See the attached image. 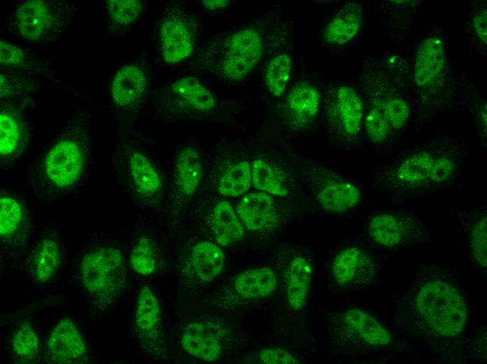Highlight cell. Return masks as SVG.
<instances>
[{
	"label": "cell",
	"mask_w": 487,
	"mask_h": 364,
	"mask_svg": "<svg viewBox=\"0 0 487 364\" xmlns=\"http://www.w3.org/2000/svg\"><path fill=\"white\" fill-rule=\"evenodd\" d=\"M129 168L135 186L142 194L151 195L161 190L162 179L144 155L138 151L133 152L129 157Z\"/></svg>",
	"instance_id": "cell-27"
},
{
	"label": "cell",
	"mask_w": 487,
	"mask_h": 364,
	"mask_svg": "<svg viewBox=\"0 0 487 364\" xmlns=\"http://www.w3.org/2000/svg\"><path fill=\"white\" fill-rule=\"evenodd\" d=\"M24 211L20 203L13 197L1 196L0 199V235L9 238L18 232L24 221Z\"/></svg>",
	"instance_id": "cell-33"
},
{
	"label": "cell",
	"mask_w": 487,
	"mask_h": 364,
	"mask_svg": "<svg viewBox=\"0 0 487 364\" xmlns=\"http://www.w3.org/2000/svg\"><path fill=\"white\" fill-rule=\"evenodd\" d=\"M445 68L443 42L437 37L424 39L418 46L415 63L414 77L421 88L432 87L442 76Z\"/></svg>",
	"instance_id": "cell-14"
},
{
	"label": "cell",
	"mask_w": 487,
	"mask_h": 364,
	"mask_svg": "<svg viewBox=\"0 0 487 364\" xmlns=\"http://www.w3.org/2000/svg\"><path fill=\"white\" fill-rule=\"evenodd\" d=\"M320 94L317 89L306 82L296 83L288 92L285 102V118L295 129L309 125L319 108Z\"/></svg>",
	"instance_id": "cell-13"
},
{
	"label": "cell",
	"mask_w": 487,
	"mask_h": 364,
	"mask_svg": "<svg viewBox=\"0 0 487 364\" xmlns=\"http://www.w3.org/2000/svg\"><path fill=\"white\" fill-rule=\"evenodd\" d=\"M259 359L265 364H297L299 362L288 351L281 348H266L260 351Z\"/></svg>",
	"instance_id": "cell-40"
},
{
	"label": "cell",
	"mask_w": 487,
	"mask_h": 364,
	"mask_svg": "<svg viewBox=\"0 0 487 364\" xmlns=\"http://www.w3.org/2000/svg\"><path fill=\"white\" fill-rule=\"evenodd\" d=\"M161 308L154 291L143 286L139 293L134 326L136 334L146 345L156 342L160 334Z\"/></svg>",
	"instance_id": "cell-15"
},
{
	"label": "cell",
	"mask_w": 487,
	"mask_h": 364,
	"mask_svg": "<svg viewBox=\"0 0 487 364\" xmlns=\"http://www.w3.org/2000/svg\"><path fill=\"white\" fill-rule=\"evenodd\" d=\"M312 266L303 257H296L289 263L285 273V293L290 309L298 311L306 304L309 293Z\"/></svg>",
	"instance_id": "cell-17"
},
{
	"label": "cell",
	"mask_w": 487,
	"mask_h": 364,
	"mask_svg": "<svg viewBox=\"0 0 487 364\" xmlns=\"http://www.w3.org/2000/svg\"><path fill=\"white\" fill-rule=\"evenodd\" d=\"M171 90L183 102L199 111L209 112L215 107L214 96L195 78H178L171 85Z\"/></svg>",
	"instance_id": "cell-26"
},
{
	"label": "cell",
	"mask_w": 487,
	"mask_h": 364,
	"mask_svg": "<svg viewBox=\"0 0 487 364\" xmlns=\"http://www.w3.org/2000/svg\"><path fill=\"white\" fill-rule=\"evenodd\" d=\"M175 183L186 197L197 190L202 177L203 166L199 152L194 148H183L178 154L174 169Z\"/></svg>",
	"instance_id": "cell-21"
},
{
	"label": "cell",
	"mask_w": 487,
	"mask_h": 364,
	"mask_svg": "<svg viewBox=\"0 0 487 364\" xmlns=\"http://www.w3.org/2000/svg\"><path fill=\"white\" fill-rule=\"evenodd\" d=\"M335 334L341 340L369 348H381L391 343L393 337L374 316L359 309L342 311L333 322Z\"/></svg>",
	"instance_id": "cell-3"
},
{
	"label": "cell",
	"mask_w": 487,
	"mask_h": 364,
	"mask_svg": "<svg viewBox=\"0 0 487 364\" xmlns=\"http://www.w3.org/2000/svg\"><path fill=\"white\" fill-rule=\"evenodd\" d=\"M211 231L220 246H230L242 238L244 228L229 202H218L211 217Z\"/></svg>",
	"instance_id": "cell-23"
},
{
	"label": "cell",
	"mask_w": 487,
	"mask_h": 364,
	"mask_svg": "<svg viewBox=\"0 0 487 364\" xmlns=\"http://www.w3.org/2000/svg\"><path fill=\"white\" fill-rule=\"evenodd\" d=\"M368 232L379 245L393 248L417 238L419 227L409 216L395 213H381L369 220Z\"/></svg>",
	"instance_id": "cell-10"
},
{
	"label": "cell",
	"mask_w": 487,
	"mask_h": 364,
	"mask_svg": "<svg viewBox=\"0 0 487 364\" xmlns=\"http://www.w3.org/2000/svg\"><path fill=\"white\" fill-rule=\"evenodd\" d=\"M486 10H480L473 18V27L481 41L486 43L487 38V18Z\"/></svg>",
	"instance_id": "cell-43"
},
{
	"label": "cell",
	"mask_w": 487,
	"mask_h": 364,
	"mask_svg": "<svg viewBox=\"0 0 487 364\" xmlns=\"http://www.w3.org/2000/svg\"><path fill=\"white\" fill-rule=\"evenodd\" d=\"M365 127L369 138L374 143L384 141L393 130L380 106H375L369 110Z\"/></svg>",
	"instance_id": "cell-38"
},
{
	"label": "cell",
	"mask_w": 487,
	"mask_h": 364,
	"mask_svg": "<svg viewBox=\"0 0 487 364\" xmlns=\"http://www.w3.org/2000/svg\"><path fill=\"white\" fill-rule=\"evenodd\" d=\"M129 265L132 270L141 276H148L157 270V256L150 239L139 237L135 241L129 254Z\"/></svg>",
	"instance_id": "cell-29"
},
{
	"label": "cell",
	"mask_w": 487,
	"mask_h": 364,
	"mask_svg": "<svg viewBox=\"0 0 487 364\" xmlns=\"http://www.w3.org/2000/svg\"><path fill=\"white\" fill-rule=\"evenodd\" d=\"M146 87V78L143 71L136 65H126L113 79V100L121 107L131 106L143 95Z\"/></svg>",
	"instance_id": "cell-18"
},
{
	"label": "cell",
	"mask_w": 487,
	"mask_h": 364,
	"mask_svg": "<svg viewBox=\"0 0 487 364\" xmlns=\"http://www.w3.org/2000/svg\"><path fill=\"white\" fill-rule=\"evenodd\" d=\"M125 266L121 251L115 247H97L85 254L80 265V277L97 304L108 307L122 293L127 284Z\"/></svg>",
	"instance_id": "cell-2"
},
{
	"label": "cell",
	"mask_w": 487,
	"mask_h": 364,
	"mask_svg": "<svg viewBox=\"0 0 487 364\" xmlns=\"http://www.w3.org/2000/svg\"><path fill=\"white\" fill-rule=\"evenodd\" d=\"M10 349L20 362H31L38 356L39 340L28 323H22L15 331L10 340Z\"/></svg>",
	"instance_id": "cell-30"
},
{
	"label": "cell",
	"mask_w": 487,
	"mask_h": 364,
	"mask_svg": "<svg viewBox=\"0 0 487 364\" xmlns=\"http://www.w3.org/2000/svg\"><path fill=\"white\" fill-rule=\"evenodd\" d=\"M52 21L46 2L28 0L16 10V27L21 36L29 41L41 38L48 30Z\"/></svg>",
	"instance_id": "cell-16"
},
{
	"label": "cell",
	"mask_w": 487,
	"mask_h": 364,
	"mask_svg": "<svg viewBox=\"0 0 487 364\" xmlns=\"http://www.w3.org/2000/svg\"><path fill=\"white\" fill-rule=\"evenodd\" d=\"M486 238V216L482 215L472 225L470 242L475 262L485 272L487 266Z\"/></svg>",
	"instance_id": "cell-37"
},
{
	"label": "cell",
	"mask_w": 487,
	"mask_h": 364,
	"mask_svg": "<svg viewBox=\"0 0 487 364\" xmlns=\"http://www.w3.org/2000/svg\"><path fill=\"white\" fill-rule=\"evenodd\" d=\"M181 344L190 355L207 362L217 360L223 351L222 339L216 328L192 322L184 328Z\"/></svg>",
	"instance_id": "cell-12"
},
{
	"label": "cell",
	"mask_w": 487,
	"mask_h": 364,
	"mask_svg": "<svg viewBox=\"0 0 487 364\" xmlns=\"http://www.w3.org/2000/svg\"><path fill=\"white\" fill-rule=\"evenodd\" d=\"M393 130L402 128L407 122L409 109L407 102L401 98L389 99L380 105Z\"/></svg>",
	"instance_id": "cell-39"
},
{
	"label": "cell",
	"mask_w": 487,
	"mask_h": 364,
	"mask_svg": "<svg viewBox=\"0 0 487 364\" xmlns=\"http://www.w3.org/2000/svg\"><path fill=\"white\" fill-rule=\"evenodd\" d=\"M24 59L21 49L5 41L0 42V62L6 66H18Z\"/></svg>",
	"instance_id": "cell-42"
},
{
	"label": "cell",
	"mask_w": 487,
	"mask_h": 364,
	"mask_svg": "<svg viewBox=\"0 0 487 364\" xmlns=\"http://www.w3.org/2000/svg\"><path fill=\"white\" fill-rule=\"evenodd\" d=\"M195 32V24L186 15H168L160 31V49L164 60L175 64L188 57L193 52Z\"/></svg>",
	"instance_id": "cell-7"
},
{
	"label": "cell",
	"mask_w": 487,
	"mask_h": 364,
	"mask_svg": "<svg viewBox=\"0 0 487 364\" xmlns=\"http://www.w3.org/2000/svg\"><path fill=\"white\" fill-rule=\"evenodd\" d=\"M62 262V252L56 240L46 237L41 239L33 250L29 270L37 282L45 283L57 273Z\"/></svg>",
	"instance_id": "cell-20"
},
{
	"label": "cell",
	"mask_w": 487,
	"mask_h": 364,
	"mask_svg": "<svg viewBox=\"0 0 487 364\" xmlns=\"http://www.w3.org/2000/svg\"><path fill=\"white\" fill-rule=\"evenodd\" d=\"M251 183V165L241 161L224 172L218 183V190L224 196L239 197L248 192Z\"/></svg>",
	"instance_id": "cell-28"
},
{
	"label": "cell",
	"mask_w": 487,
	"mask_h": 364,
	"mask_svg": "<svg viewBox=\"0 0 487 364\" xmlns=\"http://www.w3.org/2000/svg\"><path fill=\"white\" fill-rule=\"evenodd\" d=\"M433 161L432 155L428 152L412 155L397 169L396 177L409 183L425 181L430 176Z\"/></svg>",
	"instance_id": "cell-31"
},
{
	"label": "cell",
	"mask_w": 487,
	"mask_h": 364,
	"mask_svg": "<svg viewBox=\"0 0 487 364\" xmlns=\"http://www.w3.org/2000/svg\"><path fill=\"white\" fill-rule=\"evenodd\" d=\"M106 2L111 18L118 24L132 23L142 12L140 0H108Z\"/></svg>",
	"instance_id": "cell-36"
},
{
	"label": "cell",
	"mask_w": 487,
	"mask_h": 364,
	"mask_svg": "<svg viewBox=\"0 0 487 364\" xmlns=\"http://www.w3.org/2000/svg\"><path fill=\"white\" fill-rule=\"evenodd\" d=\"M84 166L80 147L69 139L55 144L48 152L43 163L46 177L59 188L69 187L77 182Z\"/></svg>",
	"instance_id": "cell-5"
},
{
	"label": "cell",
	"mask_w": 487,
	"mask_h": 364,
	"mask_svg": "<svg viewBox=\"0 0 487 364\" xmlns=\"http://www.w3.org/2000/svg\"><path fill=\"white\" fill-rule=\"evenodd\" d=\"M46 350L50 360L59 364L78 363L87 353L80 330L68 317L60 320L50 332Z\"/></svg>",
	"instance_id": "cell-9"
},
{
	"label": "cell",
	"mask_w": 487,
	"mask_h": 364,
	"mask_svg": "<svg viewBox=\"0 0 487 364\" xmlns=\"http://www.w3.org/2000/svg\"><path fill=\"white\" fill-rule=\"evenodd\" d=\"M406 312L420 331L438 340L458 338L467 321L460 290L449 278L436 272L417 282L406 302Z\"/></svg>",
	"instance_id": "cell-1"
},
{
	"label": "cell",
	"mask_w": 487,
	"mask_h": 364,
	"mask_svg": "<svg viewBox=\"0 0 487 364\" xmlns=\"http://www.w3.org/2000/svg\"><path fill=\"white\" fill-rule=\"evenodd\" d=\"M22 132L18 120L13 115L2 112L0 115V153L5 156L18 147Z\"/></svg>",
	"instance_id": "cell-35"
},
{
	"label": "cell",
	"mask_w": 487,
	"mask_h": 364,
	"mask_svg": "<svg viewBox=\"0 0 487 364\" xmlns=\"http://www.w3.org/2000/svg\"><path fill=\"white\" fill-rule=\"evenodd\" d=\"M317 200L327 211L344 212L359 202L360 192L356 186L347 181H333L321 188Z\"/></svg>",
	"instance_id": "cell-25"
},
{
	"label": "cell",
	"mask_w": 487,
	"mask_h": 364,
	"mask_svg": "<svg viewBox=\"0 0 487 364\" xmlns=\"http://www.w3.org/2000/svg\"><path fill=\"white\" fill-rule=\"evenodd\" d=\"M251 176L255 189L279 197H284L288 194L274 170L265 161L255 160L253 162Z\"/></svg>",
	"instance_id": "cell-32"
},
{
	"label": "cell",
	"mask_w": 487,
	"mask_h": 364,
	"mask_svg": "<svg viewBox=\"0 0 487 364\" xmlns=\"http://www.w3.org/2000/svg\"><path fill=\"white\" fill-rule=\"evenodd\" d=\"M292 62L286 54H281L271 60L266 71V83L269 92L281 97L285 92L290 74Z\"/></svg>",
	"instance_id": "cell-34"
},
{
	"label": "cell",
	"mask_w": 487,
	"mask_h": 364,
	"mask_svg": "<svg viewBox=\"0 0 487 364\" xmlns=\"http://www.w3.org/2000/svg\"><path fill=\"white\" fill-rule=\"evenodd\" d=\"M262 52V37L256 29L246 28L235 32L225 46L220 64L223 75L231 80H242L257 65Z\"/></svg>",
	"instance_id": "cell-4"
},
{
	"label": "cell",
	"mask_w": 487,
	"mask_h": 364,
	"mask_svg": "<svg viewBox=\"0 0 487 364\" xmlns=\"http://www.w3.org/2000/svg\"><path fill=\"white\" fill-rule=\"evenodd\" d=\"M236 211L241 223L252 232L271 230L278 220L273 197L264 192L246 195L238 203Z\"/></svg>",
	"instance_id": "cell-11"
},
{
	"label": "cell",
	"mask_w": 487,
	"mask_h": 364,
	"mask_svg": "<svg viewBox=\"0 0 487 364\" xmlns=\"http://www.w3.org/2000/svg\"><path fill=\"white\" fill-rule=\"evenodd\" d=\"M326 115L337 134L347 138L355 136L360 130L363 115L360 96L350 87L336 88L328 97Z\"/></svg>",
	"instance_id": "cell-6"
},
{
	"label": "cell",
	"mask_w": 487,
	"mask_h": 364,
	"mask_svg": "<svg viewBox=\"0 0 487 364\" xmlns=\"http://www.w3.org/2000/svg\"><path fill=\"white\" fill-rule=\"evenodd\" d=\"M456 169V164L449 158L440 157L434 160L429 178L433 182L439 183L449 179Z\"/></svg>",
	"instance_id": "cell-41"
},
{
	"label": "cell",
	"mask_w": 487,
	"mask_h": 364,
	"mask_svg": "<svg viewBox=\"0 0 487 364\" xmlns=\"http://www.w3.org/2000/svg\"><path fill=\"white\" fill-rule=\"evenodd\" d=\"M361 23V7L356 3H348L340 9L326 26L325 39L332 44L343 45L358 33Z\"/></svg>",
	"instance_id": "cell-22"
},
{
	"label": "cell",
	"mask_w": 487,
	"mask_h": 364,
	"mask_svg": "<svg viewBox=\"0 0 487 364\" xmlns=\"http://www.w3.org/2000/svg\"><path fill=\"white\" fill-rule=\"evenodd\" d=\"M377 265L362 248L348 247L339 251L331 265L334 281L341 287L355 288L369 284L375 278Z\"/></svg>",
	"instance_id": "cell-8"
},
{
	"label": "cell",
	"mask_w": 487,
	"mask_h": 364,
	"mask_svg": "<svg viewBox=\"0 0 487 364\" xmlns=\"http://www.w3.org/2000/svg\"><path fill=\"white\" fill-rule=\"evenodd\" d=\"M225 255L219 246L209 241L196 243L190 253V264L196 277L209 282L223 270Z\"/></svg>",
	"instance_id": "cell-24"
},
{
	"label": "cell",
	"mask_w": 487,
	"mask_h": 364,
	"mask_svg": "<svg viewBox=\"0 0 487 364\" xmlns=\"http://www.w3.org/2000/svg\"><path fill=\"white\" fill-rule=\"evenodd\" d=\"M204 6L209 10H216L226 7L230 1L227 0H204Z\"/></svg>",
	"instance_id": "cell-44"
},
{
	"label": "cell",
	"mask_w": 487,
	"mask_h": 364,
	"mask_svg": "<svg viewBox=\"0 0 487 364\" xmlns=\"http://www.w3.org/2000/svg\"><path fill=\"white\" fill-rule=\"evenodd\" d=\"M234 286L236 292L244 298H262L276 290L277 277L270 267H255L239 273L235 278Z\"/></svg>",
	"instance_id": "cell-19"
}]
</instances>
